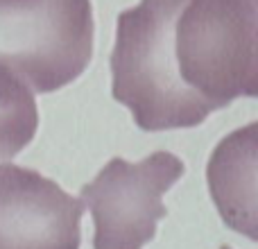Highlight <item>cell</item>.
<instances>
[{
	"instance_id": "2",
	"label": "cell",
	"mask_w": 258,
	"mask_h": 249,
	"mask_svg": "<svg viewBox=\"0 0 258 249\" xmlns=\"http://www.w3.org/2000/svg\"><path fill=\"white\" fill-rule=\"evenodd\" d=\"M93 34L91 0H0V66L36 93L86 71Z\"/></svg>"
},
{
	"instance_id": "5",
	"label": "cell",
	"mask_w": 258,
	"mask_h": 249,
	"mask_svg": "<svg viewBox=\"0 0 258 249\" xmlns=\"http://www.w3.org/2000/svg\"><path fill=\"white\" fill-rule=\"evenodd\" d=\"M256 129L249 127L231 134L218 145L209 165L211 193L227 224L256 240L254 181H256Z\"/></svg>"
},
{
	"instance_id": "6",
	"label": "cell",
	"mask_w": 258,
	"mask_h": 249,
	"mask_svg": "<svg viewBox=\"0 0 258 249\" xmlns=\"http://www.w3.org/2000/svg\"><path fill=\"white\" fill-rule=\"evenodd\" d=\"M39 127L34 93L0 66V161L16 156L32 143Z\"/></svg>"
},
{
	"instance_id": "3",
	"label": "cell",
	"mask_w": 258,
	"mask_h": 249,
	"mask_svg": "<svg viewBox=\"0 0 258 249\" xmlns=\"http://www.w3.org/2000/svg\"><path fill=\"white\" fill-rule=\"evenodd\" d=\"M183 163L172 152H154L138 163L111 159L82 188L93 215L95 249H143L168 215L163 195L181 179Z\"/></svg>"
},
{
	"instance_id": "4",
	"label": "cell",
	"mask_w": 258,
	"mask_h": 249,
	"mask_svg": "<svg viewBox=\"0 0 258 249\" xmlns=\"http://www.w3.org/2000/svg\"><path fill=\"white\" fill-rule=\"evenodd\" d=\"M84 204L41 172L0 165V249H80Z\"/></svg>"
},
{
	"instance_id": "1",
	"label": "cell",
	"mask_w": 258,
	"mask_h": 249,
	"mask_svg": "<svg viewBox=\"0 0 258 249\" xmlns=\"http://www.w3.org/2000/svg\"><path fill=\"white\" fill-rule=\"evenodd\" d=\"M258 0H141L118 16L113 98L145 132L258 95Z\"/></svg>"
},
{
	"instance_id": "7",
	"label": "cell",
	"mask_w": 258,
	"mask_h": 249,
	"mask_svg": "<svg viewBox=\"0 0 258 249\" xmlns=\"http://www.w3.org/2000/svg\"><path fill=\"white\" fill-rule=\"evenodd\" d=\"M220 249H231V247H227V245H222V247H220Z\"/></svg>"
}]
</instances>
